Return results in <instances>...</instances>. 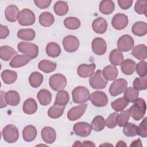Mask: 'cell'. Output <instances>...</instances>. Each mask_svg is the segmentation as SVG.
Wrapping results in <instances>:
<instances>
[{
    "label": "cell",
    "instance_id": "1",
    "mask_svg": "<svg viewBox=\"0 0 147 147\" xmlns=\"http://www.w3.org/2000/svg\"><path fill=\"white\" fill-rule=\"evenodd\" d=\"M129 110L131 117L135 121H140L144 117L146 113V105L145 100L138 98Z\"/></svg>",
    "mask_w": 147,
    "mask_h": 147
},
{
    "label": "cell",
    "instance_id": "2",
    "mask_svg": "<svg viewBox=\"0 0 147 147\" xmlns=\"http://www.w3.org/2000/svg\"><path fill=\"white\" fill-rule=\"evenodd\" d=\"M17 49L19 52L29 57L31 59L37 57L38 54V46L30 42H20L17 45Z\"/></svg>",
    "mask_w": 147,
    "mask_h": 147
},
{
    "label": "cell",
    "instance_id": "3",
    "mask_svg": "<svg viewBox=\"0 0 147 147\" xmlns=\"http://www.w3.org/2000/svg\"><path fill=\"white\" fill-rule=\"evenodd\" d=\"M108 80L104 77L102 71L97 70L89 79L90 86L94 89H103L107 84Z\"/></svg>",
    "mask_w": 147,
    "mask_h": 147
},
{
    "label": "cell",
    "instance_id": "4",
    "mask_svg": "<svg viewBox=\"0 0 147 147\" xmlns=\"http://www.w3.org/2000/svg\"><path fill=\"white\" fill-rule=\"evenodd\" d=\"M72 96L74 103L82 104L88 100L90 94L86 87L78 86L72 90Z\"/></svg>",
    "mask_w": 147,
    "mask_h": 147
},
{
    "label": "cell",
    "instance_id": "5",
    "mask_svg": "<svg viewBox=\"0 0 147 147\" xmlns=\"http://www.w3.org/2000/svg\"><path fill=\"white\" fill-rule=\"evenodd\" d=\"M3 140L7 143L16 142L19 137V132L17 127L14 125H6L2 131Z\"/></svg>",
    "mask_w": 147,
    "mask_h": 147
},
{
    "label": "cell",
    "instance_id": "6",
    "mask_svg": "<svg viewBox=\"0 0 147 147\" xmlns=\"http://www.w3.org/2000/svg\"><path fill=\"white\" fill-rule=\"evenodd\" d=\"M49 84L53 90L59 91L66 86L67 79L63 75L56 74L49 78Z\"/></svg>",
    "mask_w": 147,
    "mask_h": 147
},
{
    "label": "cell",
    "instance_id": "7",
    "mask_svg": "<svg viewBox=\"0 0 147 147\" xmlns=\"http://www.w3.org/2000/svg\"><path fill=\"white\" fill-rule=\"evenodd\" d=\"M35 15L34 13L28 9L22 10L18 16V23L22 26H29L33 25L35 22Z\"/></svg>",
    "mask_w": 147,
    "mask_h": 147
},
{
    "label": "cell",
    "instance_id": "8",
    "mask_svg": "<svg viewBox=\"0 0 147 147\" xmlns=\"http://www.w3.org/2000/svg\"><path fill=\"white\" fill-rule=\"evenodd\" d=\"M127 86V82L124 79L115 80L110 85L109 91L113 96H116L125 91Z\"/></svg>",
    "mask_w": 147,
    "mask_h": 147
},
{
    "label": "cell",
    "instance_id": "9",
    "mask_svg": "<svg viewBox=\"0 0 147 147\" xmlns=\"http://www.w3.org/2000/svg\"><path fill=\"white\" fill-rule=\"evenodd\" d=\"M134 45L133 38L128 34H124L120 37L117 42L118 49L122 52H127L132 49Z\"/></svg>",
    "mask_w": 147,
    "mask_h": 147
},
{
    "label": "cell",
    "instance_id": "10",
    "mask_svg": "<svg viewBox=\"0 0 147 147\" xmlns=\"http://www.w3.org/2000/svg\"><path fill=\"white\" fill-rule=\"evenodd\" d=\"M89 99L92 104L96 107H104L108 103V98L106 94L100 91L93 92L90 95Z\"/></svg>",
    "mask_w": 147,
    "mask_h": 147
},
{
    "label": "cell",
    "instance_id": "11",
    "mask_svg": "<svg viewBox=\"0 0 147 147\" xmlns=\"http://www.w3.org/2000/svg\"><path fill=\"white\" fill-rule=\"evenodd\" d=\"M63 45L68 52H74L78 49L79 47V41L77 37L72 35L65 36L63 40Z\"/></svg>",
    "mask_w": 147,
    "mask_h": 147
},
{
    "label": "cell",
    "instance_id": "12",
    "mask_svg": "<svg viewBox=\"0 0 147 147\" xmlns=\"http://www.w3.org/2000/svg\"><path fill=\"white\" fill-rule=\"evenodd\" d=\"M73 130L76 135L82 137H86L90 134L92 127L91 125L87 122H79L74 125Z\"/></svg>",
    "mask_w": 147,
    "mask_h": 147
},
{
    "label": "cell",
    "instance_id": "13",
    "mask_svg": "<svg viewBox=\"0 0 147 147\" xmlns=\"http://www.w3.org/2000/svg\"><path fill=\"white\" fill-rule=\"evenodd\" d=\"M127 16L123 13H117L115 14L111 20V24L113 28L117 30H122L125 29L128 24Z\"/></svg>",
    "mask_w": 147,
    "mask_h": 147
},
{
    "label": "cell",
    "instance_id": "14",
    "mask_svg": "<svg viewBox=\"0 0 147 147\" xmlns=\"http://www.w3.org/2000/svg\"><path fill=\"white\" fill-rule=\"evenodd\" d=\"M87 107V104L82 103L80 105L72 107L67 113V118L71 121L79 119L84 113Z\"/></svg>",
    "mask_w": 147,
    "mask_h": 147
},
{
    "label": "cell",
    "instance_id": "15",
    "mask_svg": "<svg viewBox=\"0 0 147 147\" xmlns=\"http://www.w3.org/2000/svg\"><path fill=\"white\" fill-rule=\"evenodd\" d=\"M92 51L96 55H104L107 50V44L104 39L100 37L95 38L91 43Z\"/></svg>",
    "mask_w": 147,
    "mask_h": 147
},
{
    "label": "cell",
    "instance_id": "16",
    "mask_svg": "<svg viewBox=\"0 0 147 147\" xmlns=\"http://www.w3.org/2000/svg\"><path fill=\"white\" fill-rule=\"evenodd\" d=\"M95 69V64L92 63L90 64H82L77 69L78 75L83 78L90 77L93 74Z\"/></svg>",
    "mask_w": 147,
    "mask_h": 147
},
{
    "label": "cell",
    "instance_id": "17",
    "mask_svg": "<svg viewBox=\"0 0 147 147\" xmlns=\"http://www.w3.org/2000/svg\"><path fill=\"white\" fill-rule=\"evenodd\" d=\"M41 136L43 141L47 144H53L56 138L55 130L50 126L43 127L41 132Z\"/></svg>",
    "mask_w": 147,
    "mask_h": 147
},
{
    "label": "cell",
    "instance_id": "18",
    "mask_svg": "<svg viewBox=\"0 0 147 147\" xmlns=\"http://www.w3.org/2000/svg\"><path fill=\"white\" fill-rule=\"evenodd\" d=\"M31 59L25 55H17L9 63V65L12 68H19L26 65Z\"/></svg>",
    "mask_w": 147,
    "mask_h": 147
},
{
    "label": "cell",
    "instance_id": "19",
    "mask_svg": "<svg viewBox=\"0 0 147 147\" xmlns=\"http://www.w3.org/2000/svg\"><path fill=\"white\" fill-rule=\"evenodd\" d=\"M92 28L95 32L98 34H103L107 29V22L103 17H99L94 20Z\"/></svg>",
    "mask_w": 147,
    "mask_h": 147
},
{
    "label": "cell",
    "instance_id": "20",
    "mask_svg": "<svg viewBox=\"0 0 147 147\" xmlns=\"http://www.w3.org/2000/svg\"><path fill=\"white\" fill-rule=\"evenodd\" d=\"M20 11L19 9L14 5L8 6L5 11V16L6 20L9 22H16L18 20V17Z\"/></svg>",
    "mask_w": 147,
    "mask_h": 147
},
{
    "label": "cell",
    "instance_id": "21",
    "mask_svg": "<svg viewBox=\"0 0 147 147\" xmlns=\"http://www.w3.org/2000/svg\"><path fill=\"white\" fill-rule=\"evenodd\" d=\"M131 54L137 59L144 61L147 57V48L145 44H138L133 48Z\"/></svg>",
    "mask_w": 147,
    "mask_h": 147
},
{
    "label": "cell",
    "instance_id": "22",
    "mask_svg": "<svg viewBox=\"0 0 147 147\" xmlns=\"http://www.w3.org/2000/svg\"><path fill=\"white\" fill-rule=\"evenodd\" d=\"M17 54V52L11 47L3 45L0 48V57L4 61H9Z\"/></svg>",
    "mask_w": 147,
    "mask_h": 147
},
{
    "label": "cell",
    "instance_id": "23",
    "mask_svg": "<svg viewBox=\"0 0 147 147\" xmlns=\"http://www.w3.org/2000/svg\"><path fill=\"white\" fill-rule=\"evenodd\" d=\"M37 130L33 125H28L24 127L22 131L23 139L28 142H32L37 136Z\"/></svg>",
    "mask_w": 147,
    "mask_h": 147
},
{
    "label": "cell",
    "instance_id": "24",
    "mask_svg": "<svg viewBox=\"0 0 147 147\" xmlns=\"http://www.w3.org/2000/svg\"><path fill=\"white\" fill-rule=\"evenodd\" d=\"M136 68V63L131 59H126L123 60L121 64L122 72L126 75H130L134 73Z\"/></svg>",
    "mask_w": 147,
    "mask_h": 147
},
{
    "label": "cell",
    "instance_id": "25",
    "mask_svg": "<svg viewBox=\"0 0 147 147\" xmlns=\"http://www.w3.org/2000/svg\"><path fill=\"white\" fill-rule=\"evenodd\" d=\"M5 97L7 104L11 106H16L18 105L20 102V94L16 91H8L5 93Z\"/></svg>",
    "mask_w": 147,
    "mask_h": 147
},
{
    "label": "cell",
    "instance_id": "26",
    "mask_svg": "<svg viewBox=\"0 0 147 147\" xmlns=\"http://www.w3.org/2000/svg\"><path fill=\"white\" fill-rule=\"evenodd\" d=\"M37 104L33 98H28L26 99L23 105V111L28 114L31 115L36 113L37 110Z\"/></svg>",
    "mask_w": 147,
    "mask_h": 147
},
{
    "label": "cell",
    "instance_id": "27",
    "mask_svg": "<svg viewBox=\"0 0 147 147\" xmlns=\"http://www.w3.org/2000/svg\"><path fill=\"white\" fill-rule=\"evenodd\" d=\"M132 33L137 36H145L147 33V24L145 22L138 21L135 22L131 28Z\"/></svg>",
    "mask_w": 147,
    "mask_h": 147
},
{
    "label": "cell",
    "instance_id": "28",
    "mask_svg": "<svg viewBox=\"0 0 147 147\" xmlns=\"http://www.w3.org/2000/svg\"><path fill=\"white\" fill-rule=\"evenodd\" d=\"M37 98L40 105L42 106H47L51 103L52 94L48 90L41 89L38 91L37 95Z\"/></svg>",
    "mask_w": 147,
    "mask_h": 147
},
{
    "label": "cell",
    "instance_id": "29",
    "mask_svg": "<svg viewBox=\"0 0 147 147\" xmlns=\"http://www.w3.org/2000/svg\"><path fill=\"white\" fill-rule=\"evenodd\" d=\"M99 11L101 13L106 15L111 14L115 9V5L111 0H103L100 2Z\"/></svg>",
    "mask_w": 147,
    "mask_h": 147
},
{
    "label": "cell",
    "instance_id": "30",
    "mask_svg": "<svg viewBox=\"0 0 147 147\" xmlns=\"http://www.w3.org/2000/svg\"><path fill=\"white\" fill-rule=\"evenodd\" d=\"M1 78L5 84H10L17 80V74L14 71L5 69L1 73Z\"/></svg>",
    "mask_w": 147,
    "mask_h": 147
},
{
    "label": "cell",
    "instance_id": "31",
    "mask_svg": "<svg viewBox=\"0 0 147 147\" xmlns=\"http://www.w3.org/2000/svg\"><path fill=\"white\" fill-rule=\"evenodd\" d=\"M56 66L57 64L55 62L48 60H42L38 64V69L45 73H51L54 71Z\"/></svg>",
    "mask_w": 147,
    "mask_h": 147
},
{
    "label": "cell",
    "instance_id": "32",
    "mask_svg": "<svg viewBox=\"0 0 147 147\" xmlns=\"http://www.w3.org/2000/svg\"><path fill=\"white\" fill-rule=\"evenodd\" d=\"M123 60V56L121 51L118 49L111 51L109 55V61L114 66L121 65Z\"/></svg>",
    "mask_w": 147,
    "mask_h": 147
},
{
    "label": "cell",
    "instance_id": "33",
    "mask_svg": "<svg viewBox=\"0 0 147 147\" xmlns=\"http://www.w3.org/2000/svg\"><path fill=\"white\" fill-rule=\"evenodd\" d=\"M104 77L107 80H115L118 76V69L113 65H107L103 68L102 71Z\"/></svg>",
    "mask_w": 147,
    "mask_h": 147
},
{
    "label": "cell",
    "instance_id": "34",
    "mask_svg": "<svg viewBox=\"0 0 147 147\" xmlns=\"http://www.w3.org/2000/svg\"><path fill=\"white\" fill-rule=\"evenodd\" d=\"M38 21L41 25L44 27H48L53 24L55 18L51 13L48 11H44L40 15Z\"/></svg>",
    "mask_w": 147,
    "mask_h": 147
},
{
    "label": "cell",
    "instance_id": "35",
    "mask_svg": "<svg viewBox=\"0 0 147 147\" xmlns=\"http://www.w3.org/2000/svg\"><path fill=\"white\" fill-rule=\"evenodd\" d=\"M46 53L49 57H56L60 55L61 49L57 43L54 42H49L46 47Z\"/></svg>",
    "mask_w": 147,
    "mask_h": 147
},
{
    "label": "cell",
    "instance_id": "36",
    "mask_svg": "<svg viewBox=\"0 0 147 147\" xmlns=\"http://www.w3.org/2000/svg\"><path fill=\"white\" fill-rule=\"evenodd\" d=\"M65 106H61L57 104H54L51 106L48 111V115L51 118H58L60 117L65 109Z\"/></svg>",
    "mask_w": 147,
    "mask_h": 147
},
{
    "label": "cell",
    "instance_id": "37",
    "mask_svg": "<svg viewBox=\"0 0 147 147\" xmlns=\"http://www.w3.org/2000/svg\"><path fill=\"white\" fill-rule=\"evenodd\" d=\"M17 37L23 40L32 41L36 36L35 32L32 29H21L17 32Z\"/></svg>",
    "mask_w": 147,
    "mask_h": 147
},
{
    "label": "cell",
    "instance_id": "38",
    "mask_svg": "<svg viewBox=\"0 0 147 147\" xmlns=\"http://www.w3.org/2000/svg\"><path fill=\"white\" fill-rule=\"evenodd\" d=\"M43 75L38 72H32L29 78L30 85L33 88L38 87L43 82Z\"/></svg>",
    "mask_w": 147,
    "mask_h": 147
},
{
    "label": "cell",
    "instance_id": "39",
    "mask_svg": "<svg viewBox=\"0 0 147 147\" xmlns=\"http://www.w3.org/2000/svg\"><path fill=\"white\" fill-rule=\"evenodd\" d=\"M53 10L55 14L57 16H63L65 15L68 11V6L66 2L59 1L55 3Z\"/></svg>",
    "mask_w": 147,
    "mask_h": 147
},
{
    "label": "cell",
    "instance_id": "40",
    "mask_svg": "<svg viewBox=\"0 0 147 147\" xmlns=\"http://www.w3.org/2000/svg\"><path fill=\"white\" fill-rule=\"evenodd\" d=\"M92 129L96 131H102L106 126L104 118L101 115H97L94 117L91 123Z\"/></svg>",
    "mask_w": 147,
    "mask_h": 147
},
{
    "label": "cell",
    "instance_id": "41",
    "mask_svg": "<svg viewBox=\"0 0 147 147\" xmlns=\"http://www.w3.org/2000/svg\"><path fill=\"white\" fill-rule=\"evenodd\" d=\"M69 100V96L65 90H60L57 92L54 104L65 106Z\"/></svg>",
    "mask_w": 147,
    "mask_h": 147
},
{
    "label": "cell",
    "instance_id": "42",
    "mask_svg": "<svg viewBox=\"0 0 147 147\" xmlns=\"http://www.w3.org/2000/svg\"><path fill=\"white\" fill-rule=\"evenodd\" d=\"M139 95V91L134 87L126 88L124 91L123 98H125L129 102L133 103L138 98Z\"/></svg>",
    "mask_w": 147,
    "mask_h": 147
},
{
    "label": "cell",
    "instance_id": "43",
    "mask_svg": "<svg viewBox=\"0 0 147 147\" xmlns=\"http://www.w3.org/2000/svg\"><path fill=\"white\" fill-rule=\"evenodd\" d=\"M129 102L125 98L121 97L111 102V106L116 112H119L123 111L127 106Z\"/></svg>",
    "mask_w": 147,
    "mask_h": 147
},
{
    "label": "cell",
    "instance_id": "44",
    "mask_svg": "<svg viewBox=\"0 0 147 147\" xmlns=\"http://www.w3.org/2000/svg\"><path fill=\"white\" fill-rule=\"evenodd\" d=\"M64 25L66 28L70 30H75L80 26V21L76 17H67L64 21Z\"/></svg>",
    "mask_w": 147,
    "mask_h": 147
},
{
    "label": "cell",
    "instance_id": "45",
    "mask_svg": "<svg viewBox=\"0 0 147 147\" xmlns=\"http://www.w3.org/2000/svg\"><path fill=\"white\" fill-rule=\"evenodd\" d=\"M123 127V133L126 136L134 137L137 135L138 126L135 124L130 122H127Z\"/></svg>",
    "mask_w": 147,
    "mask_h": 147
},
{
    "label": "cell",
    "instance_id": "46",
    "mask_svg": "<svg viewBox=\"0 0 147 147\" xmlns=\"http://www.w3.org/2000/svg\"><path fill=\"white\" fill-rule=\"evenodd\" d=\"M130 116V114L129 109L122 111V112L117 115V125H118L119 127H123L128 122Z\"/></svg>",
    "mask_w": 147,
    "mask_h": 147
},
{
    "label": "cell",
    "instance_id": "47",
    "mask_svg": "<svg viewBox=\"0 0 147 147\" xmlns=\"http://www.w3.org/2000/svg\"><path fill=\"white\" fill-rule=\"evenodd\" d=\"M134 88L137 90H145L147 88V78L146 76L136 78L133 83Z\"/></svg>",
    "mask_w": 147,
    "mask_h": 147
},
{
    "label": "cell",
    "instance_id": "48",
    "mask_svg": "<svg viewBox=\"0 0 147 147\" xmlns=\"http://www.w3.org/2000/svg\"><path fill=\"white\" fill-rule=\"evenodd\" d=\"M134 10L139 14L146 15L147 11V1L145 0L137 1L135 3Z\"/></svg>",
    "mask_w": 147,
    "mask_h": 147
},
{
    "label": "cell",
    "instance_id": "49",
    "mask_svg": "<svg viewBox=\"0 0 147 147\" xmlns=\"http://www.w3.org/2000/svg\"><path fill=\"white\" fill-rule=\"evenodd\" d=\"M117 113L114 112L108 116V117L106 118L105 121L106 126L107 127L110 129H113L117 125Z\"/></svg>",
    "mask_w": 147,
    "mask_h": 147
},
{
    "label": "cell",
    "instance_id": "50",
    "mask_svg": "<svg viewBox=\"0 0 147 147\" xmlns=\"http://www.w3.org/2000/svg\"><path fill=\"white\" fill-rule=\"evenodd\" d=\"M146 119L147 118L145 117L142 121L139 124L137 130V134L141 137L145 138L147 137V127H146Z\"/></svg>",
    "mask_w": 147,
    "mask_h": 147
},
{
    "label": "cell",
    "instance_id": "51",
    "mask_svg": "<svg viewBox=\"0 0 147 147\" xmlns=\"http://www.w3.org/2000/svg\"><path fill=\"white\" fill-rule=\"evenodd\" d=\"M137 74L140 77H144L146 75V62L141 61L136 64V68Z\"/></svg>",
    "mask_w": 147,
    "mask_h": 147
},
{
    "label": "cell",
    "instance_id": "52",
    "mask_svg": "<svg viewBox=\"0 0 147 147\" xmlns=\"http://www.w3.org/2000/svg\"><path fill=\"white\" fill-rule=\"evenodd\" d=\"M51 0H35L34 2L37 7L40 9H46L49 6L51 3Z\"/></svg>",
    "mask_w": 147,
    "mask_h": 147
},
{
    "label": "cell",
    "instance_id": "53",
    "mask_svg": "<svg viewBox=\"0 0 147 147\" xmlns=\"http://www.w3.org/2000/svg\"><path fill=\"white\" fill-rule=\"evenodd\" d=\"M118 3L120 8L123 10H127L130 8L133 3V1L131 0H118Z\"/></svg>",
    "mask_w": 147,
    "mask_h": 147
},
{
    "label": "cell",
    "instance_id": "54",
    "mask_svg": "<svg viewBox=\"0 0 147 147\" xmlns=\"http://www.w3.org/2000/svg\"><path fill=\"white\" fill-rule=\"evenodd\" d=\"M9 34V30L6 26L3 25H0V38L4 39Z\"/></svg>",
    "mask_w": 147,
    "mask_h": 147
},
{
    "label": "cell",
    "instance_id": "55",
    "mask_svg": "<svg viewBox=\"0 0 147 147\" xmlns=\"http://www.w3.org/2000/svg\"><path fill=\"white\" fill-rule=\"evenodd\" d=\"M5 94L3 92V91H1V108H3L6 107L7 106V103L5 100Z\"/></svg>",
    "mask_w": 147,
    "mask_h": 147
},
{
    "label": "cell",
    "instance_id": "56",
    "mask_svg": "<svg viewBox=\"0 0 147 147\" xmlns=\"http://www.w3.org/2000/svg\"><path fill=\"white\" fill-rule=\"evenodd\" d=\"M130 146H142V142L140 138H138L137 140L133 141L131 144L130 145Z\"/></svg>",
    "mask_w": 147,
    "mask_h": 147
},
{
    "label": "cell",
    "instance_id": "57",
    "mask_svg": "<svg viewBox=\"0 0 147 147\" xmlns=\"http://www.w3.org/2000/svg\"><path fill=\"white\" fill-rule=\"evenodd\" d=\"M82 146H95V144L91 141H84L82 142Z\"/></svg>",
    "mask_w": 147,
    "mask_h": 147
},
{
    "label": "cell",
    "instance_id": "58",
    "mask_svg": "<svg viewBox=\"0 0 147 147\" xmlns=\"http://www.w3.org/2000/svg\"><path fill=\"white\" fill-rule=\"evenodd\" d=\"M116 146H122V147H123V146H127V145H126V144L125 143V141H122V140H120V141H119L118 142H117V145H116Z\"/></svg>",
    "mask_w": 147,
    "mask_h": 147
},
{
    "label": "cell",
    "instance_id": "59",
    "mask_svg": "<svg viewBox=\"0 0 147 147\" xmlns=\"http://www.w3.org/2000/svg\"><path fill=\"white\" fill-rule=\"evenodd\" d=\"M73 146H82V142L79 141H76L75 144H73Z\"/></svg>",
    "mask_w": 147,
    "mask_h": 147
},
{
    "label": "cell",
    "instance_id": "60",
    "mask_svg": "<svg viewBox=\"0 0 147 147\" xmlns=\"http://www.w3.org/2000/svg\"><path fill=\"white\" fill-rule=\"evenodd\" d=\"M106 146V145H109V146H113V145L111 144H102V145H100V146Z\"/></svg>",
    "mask_w": 147,
    "mask_h": 147
}]
</instances>
